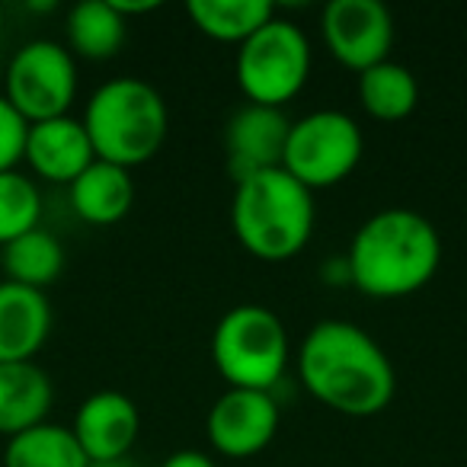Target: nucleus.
<instances>
[{
    "label": "nucleus",
    "mask_w": 467,
    "mask_h": 467,
    "mask_svg": "<svg viewBox=\"0 0 467 467\" xmlns=\"http://www.w3.org/2000/svg\"><path fill=\"white\" fill-rule=\"evenodd\" d=\"M298 378L324 407L343 416H378L397 394L388 352L349 320H320L298 349Z\"/></svg>",
    "instance_id": "f257e3e1"
},
{
    "label": "nucleus",
    "mask_w": 467,
    "mask_h": 467,
    "mask_svg": "<svg viewBox=\"0 0 467 467\" xmlns=\"http://www.w3.org/2000/svg\"><path fill=\"white\" fill-rule=\"evenodd\" d=\"M349 285L368 298H407L426 288L441 266V237L429 218L413 208H384L365 218L352 234Z\"/></svg>",
    "instance_id": "f03ea898"
},
{
    "label": "nucleus",
    "mask_w": 467,
    "mask_h": 467,
    "mask_svg": "<svg viewBox=\"0 0 467 467\" xmlns=\"http://www.w3.org/2000/svg\"><path fill=\"white\" fill-rule=\"evenodd\" d=\"M317 221L314 192L288 170H263L234 182L231 227L250 256L263 263H288L307 247Z\"/></svg>",
    "instance_id": "7ed1b4c3"
},
{
    "label": "nucleus",
    "mask_w": 467,
    "mask_h": 467,
    "mask_svg": "<svg viewBox=\"0 0 467 467\" xmlns=\"http://www.w3.org/2000/svg\"><path fill=\"white\" fill-rule=\"evenodd\" d=\"M80 122L90 135L97 161L131 170L161 154L170 131V112L148 80L112 78L93 90Z\"/></svg>",
    "instance_id": "20e7f679"
},
{
    "label": "nucleus",
    "mask_w": 467,
    "mask_h": 467,
    "mask_svg": "<svg viewBox=\"0 0 467 467\" xmlns=\"http://www.w3.org/2000/svg\"><path fill=\"white\" fill-rule=\"evenodd\" d=\"M288 356L285 324L263 305L231 307L212 333V362L231 388L273 394L288 368Z\"/></svg>",
    "instance_id": "39448f33"
},
{
    "label": "nucleus",
    "mask_w": 467,
    "mask_h": 467,
    "mask_svg": "<svg viewBox=\"0 0 467 467\" xmlns=\"http://www.w3.org/2000/svg\"><path fill=\"white\" fill-rule=\"evenodd\" d=\"M234 74L241 93L254 106L282 109L305 90L311 78V42L305 29L273 16L241 46Z\"/></svg>",
    "instance_id": "423d86ee"
},
{
    "label": "nucleus",
    "mask_w": 467,
    "mask_h": 467,
    "mask_svg": "<svg viewBox=\"0 0 467 467\" xmlns=\"http://www.w3.org/2000/svg\"><path fill=\"white\" fill-rule=\"evenodd\" d=\"M365 154V135L352 116L339 109H317L295 119L288 131L282 170L311 192L349 180Z\"/></svg>",
    "instance_id": "0eeeda50"
},
{
    "label": "nucleus",
    "mask_w": 467,
    "mask_h": 467,
    "mask_svg": "<svg viewBox=\"0 0 467 467\" xmlns=\"http://www.w3.org/2000/svg\"><path fill=\"white\" fill-rule=\"evenodd\" d=\"M4 87V97L26 122L67 116L78 97V61L61 42L33 39L14 52Z\"/></svg>",
    "instance_id": "6e6552de"
},
{
    "label": "nucleus",
    "mask_w": 467,
    "mask_h": 467,
    "mask_svg": "<svg viewBox=\"0 0 467 467\" xmlns=\"http://www.w3.org/2000/svg\"><path fill=\"white\" fill-rule=\"evenodd\" d=\"M327 52L362 74L388 61L394 46V16L381 0H330L320 20Z\"/></svg>",
    "instance_id": "1a4fd4ad"
},
{
    "label": "nucleus",
    "mask_w": 467,
    "mask_h": 467,
    "mask_svg": "<svg viewBox=\"0 0 467 467\" xmlns=\"http://www.w3.org/2000/svg\"><path fill=\"white\" fill-rule=\"evenodd\" d=\"M279 432V403L266 390L227 388L205 416L208 445L224 458H254Z\"/></svg>",
    "instance_id": "9d476101"
},
{
    "label": "nucleus",
    "mask_w": 467,
    "mask_h": 467,
    "mask_svg": "<svg viewBox=\"0 0 467 467\" xmlns=\"http://www.w3.org/2000/svg\"><path fill=\"white\" fill-rule=\"evenodd\" d=\"M288 131L292 119L273 106H241L227 119L224 129V154H227V173L234 182L247 180L263 170L282 167L285 157Z\"/></svg>",
    "instance_id": "9b49d317"
},
{
    "label": "nucleus",
    "mask_w": 467,
    "mask_h": 467,
    "mask_svg": "<svg viewBox=\"0 0 467 467\" xmlns=\"http://www.w3.org/2000/svg\"><path fill=\"white\" fill-rule=\"evenodd\" d=\"M71 432L90 461L129 458L141 432V413L122 390H97L78 407Z\"/></svg>",
    "instance_id": "f8f14e48"
},
{
    "label": "nucleus",
    "mask_w": 467,
    "mask_h": 467,
    "mask_svg": "<svg viewBox=\"0 0 467 467\" xmlns=\"http://www.w3.org/2000/svg\"><path fill=\"white\" fill-rule=\"evenodd\" d=\"M23 161L52 182H67L71 186L93 161V144L87 135L84 122L67 116L42 119V122H29L26 131V148H23Z\"/></svg>",
    "instance_id": "ddd939ff"
},
{
    "label": "nucleus",
    "mask_w": 467,
    "mask_h": 467,
    "mask_svg": "<svg viewBox=\"0 0 467 467\" xmlns=\"http://www.w3.org/2000/svg\"><path fill=\"white\" fill-rule=\"evenodd\" d=\"M52 333V305L46 292L0 282V362H33Z\"/></svg>",
    "instance_id": "4468645a"
},
{
    "label": "nucleus",
    "mask_w": 467,
    "mask_h": 467,
    "mask_svg": "<svg viewBox=\"0 0 467 467\" xmlns=\"http://www.w3.org/2000/svg\"><path fill=\"white\" fill-rule=\"evenodd\" d=\"M55 400L52 378L36 362H0V435L46 422Z\"/></svg>",
    "instance_id": "2eb2a0df"
},
{
    "label": "nucleus",
    "mask_w": 467,
    "mask_h": 467,
    "mask_svg": "<svg viewBox=\"0 0 467 467\" xmlns=\"http://www.w3.org/2000/svg\"><path fill=\"white\" fill-rule=\"evenodd\" d=\"M135 205V180L131 170L109 161H93L71 182V208L87 224H116Z\"/></svg>",
    "instance_id": "dca6fc26"
},
{
    "label": "nucleus",
    "mask_w": 467,
    "mask_h": 467,
    "mask_svg": "<svg viewBox=\"0 0 467 467\" xmlns=\"http://www.w3.org/2000/svg\"><path fill=\"white\" fill-rule=\"evenodd\" d=\"M186 14L202 36L214 42L244 46L275 16L269 0H189Z\"/></svg>",
    "instance_id": "f3484780"
},
{
    "label": "nucleus",
    "mask_w": 467,
    "mask_h": 467,
    "mask_svg": "<svg viewBox=\"0 0 467 467\" xmlns=\"http://www.w3.org/2000/svg\"><path fill=\"white\" fill-rule=\"evenodd\" d=\"M0 467H90V458L74 439L71 426L46 420L39 426L10 435Z\"/></svg>",
    "instance_id": "a211bd4d"
},
{
    "label": "nucleus",
    "mask_w": 467,
    "mask_h": 467,
    "mask_svg": "<svg viewBox=\"0 0 467 467\" xmlns=\"http://www.w3.org/2000/svg\"><path fill=\"white\" fill-rule=\"evenodd\" d=\"M358 103L378 122H400L420 103V80L400 61H381L358 74Z\"/></svg>",
    "instance_id": "6ab92c4d"
},
{
    "label": "nucleus",
    "mask_w": 467,
    "mask_h": 467,
    "mask_svg": "<svg viewBox=\"0 0 467 467\" xmlns=\"http://www.w3.org/2000/svg\"><path fill=\"white\" fill-rule=\"evenodd\" d=\"M125 26L129 23L112 0H80L67 14V48L90 61L112 58L125 42Z\"/></svg>",
    "instance_id": "aec40b11"
},
{
    "label": "nucleus",
    "mask_w": 467,
    "mask_h": 467,
    "mask_svg": "<svg viewBox=\"0 0 467 467\" xmlns=\"http://www.w3.org/2000/svg\"><path fill=\"white\" fill-rule=\"evenodd\" d=\"M61 269H65V247L46 227H36L4 247V273L10 282L46 292L61 275Z\"/></svg>",
    "instance_id": "412c9836"
},
{
    "label": "nucleus",
    "mask_w": 467,
    "mask_h": 467,
    "mask_svg": "<svg viewBox=\"0 0 467 467\" xmlns=\"http://www.w3.org/2000/svg\"><path fill=\"white\" fill-rule=\"evenodd\" d=\"M42 218V192L20 170L0 173V247L36 231Z\"/></svg>",
    "instance_id": "4be33fe9"
},
{
    "label": "nucleus",
    "mask_w": 467,
    "mask_h": 467,
    "mask_svg": "<svg viewBox=\"0 0 467 467\" xmlns=\"http://www.w3.org/2000/svg\"><path fill=\"white\" fill-rule=\"evenodd\" d=\"M26 131H29V122L10 106V99L0 93V173L16 170V163L23 161Z\"/></svg>",
    "instance_id": "5701e85b"
},
{
    "label": "nucleus",
    "mask_w": 467,
    "mask_h": 467,
    "mask_svg": "<svg viewBox=\"0 0 467 467\" xmlns=\"http://www.w3.org/2000/svg\"><path fill=\"white\" fill-rule=\"evenodd\" d=\"M161 467H218L212 461V454L195 451V448H182V451H173Z\"/></svg>",
    "instance_id": "b1692460"
},
{
    "label": "nucleus",
    "mask_w": 467,
    "mask_h": 467,
    "mask_svg": "<svg viewBox=\"0 0 467 467\" xmlns=\"http://www.w3.org/2000/svg\"><path fill=\"white\" fill-rule=\"evenodd\" d=\"M90 467H138L135 461H131V454L129 458H112V461H90Z\"/></svg>",
    "instance_id": "393cba45"
},
{
    "label": "nucleus",
    "mask_w": 467,
    "mask_h": 467,
    "mask_svg": "<svg viewBox=\"0 0 467 467\" xmlns=\"http://www.w3.org/2000/svg\"><path fill=\"white\" fill-rule=\"evenodd\" d=\"M0 61H4V42H0Z\"/></svg>",
    "instance_id": "a878e982"
}]
</instances>
